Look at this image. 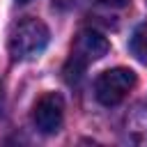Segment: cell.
<instances>
[{
  "label": "cell",
  "mask_w": 147,
  "mask_h": 147,
  "mask_svg": "<svg viewBox=\"0 0 147 147\" xmlns=\"http://www.w3.org/2000/svg\"><path fill=\"white\" fill-rule=\"evenodd\" d=\"M16 2H21V5H25V2H30V0H16Z\"/></svg>",
  "instance_id": "8"
},
{
  "label": "cell",
  "mask_w": 147,
  "mask_h": 147,
  "mask_svg": "<svg viewBox=\"0 0 147 147\" xmlns=\"http://www.w3.org/2000/svg\"><path fill=\"white\" fill-rule=\"evenodd\" d=\"M110 51V41L96 32V30H80L76 41H74V48H71V60L80 62L83 67H87L90 62H96L101 57H106Z\"/></svg>",
  "instance_id": "4"
},
{
  "label": "cell",
  "mask_w": 147,
  "mask_h": 147,
  "mask_svg": "<svg viewBox=\"0 0 147 147\" xmlns=\"http://www.w3.org/2000/svg\"><path fill=\"white\" fill-rule=\"evenodd\" d=\"M64 122V99L57 92H44L32 106V124L39 133L53 136Z\"/></svg>",
  "instance_id": "3"
},
{
  "label": "cell",
  "mask_w": 147,
  "mask_h": 147,
  "mask_svg": "<svg viewBox=\"0 0 147 147\" xmlns=\"http://www.w3.org/2000/svg\"><path fill=\"white\" fill-rule=\"evenodd\" d=\"M129 48H131L136 60L147 64V23H142V25H138L133 30V34L129 39Z\"/></svg>",
  "instance_id": "5"
},
{
  "label": "cell",
  "mask_w": 147,
  "mask_h": 147,
  "mask_svg": "<svg viewBox=\"0 0 147 147\" xmlns=\"http://www.w3.org/2000/svg\"><path fill=\"white\" fill-rule=\"evenodd\" d=\"M96 5H103V7H113V9H122L129 5V0H92Z\"/></svg>",
  "instance_id": "6"
},
{
  "label": "cell",
  "mask_w": 147,
  "mask_h": 147,
  "mask_svg": "<svg viewBox=\"0 0 147 147\" xmlns=\"http://www.w3.org/2000/svg\"><path fill=\"white\" fill-rule=\"evenodd\" d=\"M145 2H147V0H145Z\"/></svg>",
  "instance_id": "9"
},
{
  "label": "cell",
  "mask_w": 147,
  "mask_h": 147,
  "mask_svg": "<svg viewBox=\"0 0 147 147\" xmlns=\"http://www.w3.org/2000/svg\"><path fill=\"white\" fill-rule=\"evenodd\" d=\"M2 113H5V83L0 78V117H2Z\"/></svg>",
  "instance_id": "7"
},
{
  "label": "cell",
  "mask_w": 147,
  "mask_h": 147,
  "mask_svg": "<svg viewBox=\"0 0 147 147\" xmlns=\"http://www.w3.org/2000/svg\"><path fill=\"white\" fill-rule=\"evenodd\" d=\"M48 41H51V32H48V25L44 21L23 18V21L11 25L9 39H7V48H9L11 60L30 62V60H37L46 51Z\"/></svg>",
  "instance_id": "1"
},
{
  "label": "cell",
  "mask_w": 147,
  "mask_h": 147,
  "mask_svg": "<svg viewBox=\"0 0 147 147\" xmlns=\"http://www.w3.org/2000/svg\"><path fill=\"white\" fill-rule=\"evenodd\" d=\"M138 83V76L133 69L129 67H115V69H108V71H101L94 80V96L101 106H117L122 103L129 92L136 87Z\"/></svg>",
  "instance_id": "2"
}]
</instances>
